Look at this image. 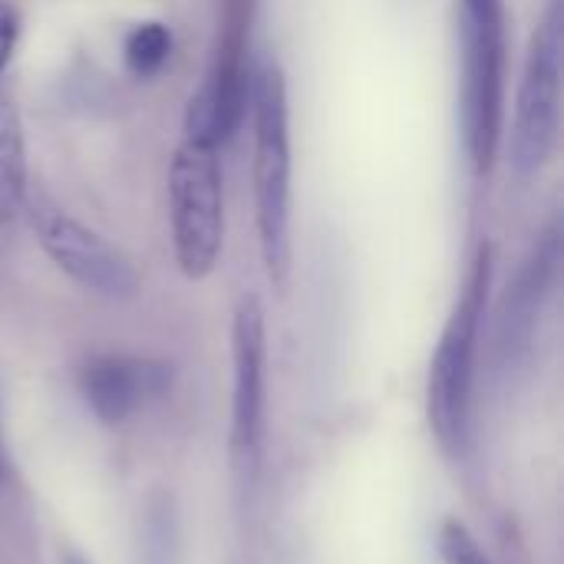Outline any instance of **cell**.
<instances>
[{"label":"cell","instance_id":"cell-1","mask_svg":"<svg viewBox=\"0 0 564 564\" xmlns=\"http://www.w3.org/2000/svg\"><path fill=\"white\" fill-rule=\"evenodd\" d=\"M492 284V248L479 245L463 294L443 327L430 364V430L440 449L449 459H463L473 440V387H476V354H479V330L486 317Z\"/></svg>","mask_w":564,"mask_h":564},{"label":"cell","instance_id":"cell-2","mask_svg":"<svg viewBox=\"0 0 564 564\" xmlns=\"http://www.w3.org/2000/svg\"><path fill=\"white\" fill-rule=\"evenodd\" d=\"M251 122L258 241L268 278L284 288L291 271V126L288 86L278 63H264L251 79Z\"/></svg>","mask_w":564,"mask_h":564},{"label":"cell","instance_id":"cell-3","mask_svg":"<svg viewBox=\"0 0 564 564\" xmlns=\"http://www.w3.org/2000/svg\"><path fill=\"white\" fill-rule=\"evenodd\" d=\"M172 241L185 278L202 281L215 271L225 241V178L218 149L185 139L169 172Z\"/></svg>","mask_w":564,"mask_h":564},{"label":"cell","instance_id":"cell-4","mask_svg":"<svg viewBox=\"0 0 564 564\" xmlns=\"http://www.w3.org/2000/svg\"><path fill=\"white\" fill-rule=\"evenodd\" d=\"M562 116V3L552 0L539 30L532 33L529 56L516 93V119L509 135V162L519 178H532L552 159Z\"/></svg>","mask_w":564,"mask_h":564},{"label":"cell","instance_id":"cell-5","mask_svg":"<svg viewBox=\"0 0 564 564\" xmlns=\"http://www.w3.org/2000/svg\"><path fill=\"white\" fill-rule=\"evenodd\" d=\"M231 473L238 496H251L264 463V416H268V330L254 294L238 301L231 321Z\"/></svg>","mask_w":564,"mask_h":564},{"label":"cell","instance_id":"cell-6","mask_svg":"<svg viewBox=\"0 0 564 564\" xmlns=\"http://www.w3.org/2000/svg\"><path fill=\"white\" fill-rule=\"evenodd\" d=\"M33 231L50 261L86 291L109 301H126L135 294L139 278L132 264L83 221L59 208H33Z\"/></svg>","mask_w":564,"mask_h":564},{"label":"cell","instance_id":"cell-7","mask_svg":"<svg viewBox=\"0 0 564 564\" xmlns=\"http://www.w3.org/2000/svg\"><path fill=\"white\" fill-rule=\"evenodd\" d=\"M562 264V231L552 218L529 258L522 261L516 281L509 284L502 307H499V327H496V357L502 373H516L519 364L532 354L539 321L545 314V304L552 297L555 278Z\"/></svg>","mask_w":564,"mask_h":564},{"label":"cell","instance_id":"cell-8","mask_svg":"<svg viewBox=\"0 0 564 564\" xmlns=\"http://www.w3.org/2000/svg\"><path fill=\"white\" fill-rule=\"evenodd\" d=\"M169 383L172 367L149 357L102 354L79 370V393L89 413L106 426H119L135 416L149 400L165 393Z\"/></svg>","mask_w":564,"mask_h":564},{"label":"cell","instance_id":"cell-9","mask_svg":"<svg viewBox=\"0 0 564 564\" xmlns=\"http://www.w3.org/2000/svg\"><path fill=\"white\" fill-rule=\"evenodd\" d=\"M26 198V152L17 102L0 86V218L13 215Z\"/></svg>","mask_w":564,"mask_h":564},{"label":"cell","instance_id":"cell-10","mask_svg":"<svg viewBox=\"0 0 564 564\" xmlns=\"http://www.w3.org/2000/svg\"><path fill=\"white\" fill-rule=\"evenodd\" d=\"M122 56L135 76H155L172 56V30L162 20L135 23L122 43Z\"/></svg>","mask_w":564,"mask_h":564},{"label":"cell","instance_id":"cell-11","mask_svg":"<svg viewBox=\"0 0 564 564\" xmlns=\"http://www.w3.org/2000/svg\"><path fill=\"white\" fill-rule=\"evenodd\" d=\"M142 564H178V525L169 502H152L142 529Z\"/></svg>","mask_w":564,"mask_h":564},{"label":"cell","instance_id":"cell-12","mask_svg":"<svg viewBox=\"0 0 564 564\" xmlns=\"http://www.w3.org/2000/svg\"><path fill=\"white\" fill-rule=\"evenodd\" d=\"M440 555L446 564H492V558L479 549L476 535L456 519L440 529Z\"/></svg>","mask_w":564,"mask_h":564},{"label":"cell","instance_id":"cell-13","mask_svg":"<svg viewBox=\"0 0 564 564\" xmlns=\"http://www.w3.org/2000/svg\"><path fill=\"white\" fill-rule=\"evenodd\" d=\"M466 36H502V0H463Z\"/></svg>","mask_w":564,"mask_h":564},{"label":"cell","instance_id":"cell-14","mask_svg":"<svg viewBox=\"0 0 564 564\" xmlns=\"http://www.w3.org/2000/svg\"><path fill=\"white\" fill-rule=\"evenodd\" d=\"M17 40H20V13H17L13 3L0 0V76L13 59Z\"/></svg>","mask_w":564,"mask_h":564},{"label":"cell","instance_id":"cell-15","mask_svg":"<svg viewBox=\"0 0 564 564\" xmlns=\"http://www.w3.org/2000/svg\"><path fill=\"white\" fill-rule=\"evenodd\" d=\"M10 482V456H7V446H3V426H0V486Z\"/></svg>","mask_w":564,"mask_h":564},{"label":"cell","instance_id":"cell-16","mask_svg":"<svg viewBox=\"0 0 564 564\" xmlns=\"http://www.w3.org/2000/svg\"><path fill=\"white\" fill-rule=\"evenodd\" d=\"M59 564H89V562H86L79 552H63V555H59Z\"/></svg>","mask_w":564,"mask_h":564}]
</instances>
